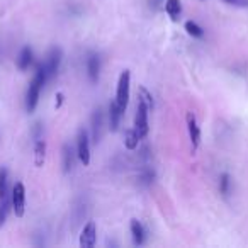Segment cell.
Here are the masks:
<instances>
[{
	"instance_id": "5b68a950",
	"label": "cell",
	"mask_w": 248,
	"mask_h": 248,
	"mask_svg": "<svg viewBox=\"0 0 248 248\" xmlns=\"http://www.w3.org/2000/svg\"><path fill=\"white\" fill-rule=\"evenodd\" d=\"M77 155L85 167L90 163V141L85 129H80L78 136H77Z\"/></svg>"
},
{
	"instance_id": "ba28073f",
	"label": "cell",
	"mask_w": 248,
	"mask_h": 248,
	"mask_svg": "<svg viewBox=\"0 0 248 248\" xmlns=\"http://www.w3.org/2000/svg\"><path fill=\"white\" fill-rule=\"evenodd\" d=\"M97 240V228L93 221H89V223L83 226L82 233H80V247L82 248H92L95 245Z\"/></svg>"
},
{
	"instance_id": "d6986e66",
	"label": "cell",
	"mask_w": 248,
	"mask_h": 248,
	"mask_svg": "<svg viewBox=\"0 0 248 248\" xmlns=\"http://www.w3.org/2000/svg\"><path fill=\"white\" fill-rule=\"evenodd\" d=\"M11 201H9V196L7 197H2L0 199V228L4 226L5 221H7V216H9V211H11Z\"/></svg>"
},
{
	"instance_id": "30bf717a",
	"label": "cell",
	"mask_w": 248,
	"mask_h": 248,
	"mask_svg": "<svg viewBox=\"0 0 248 248\" xmlns=\"http://www.w3.org/2000/svg\"><path fill=\"white\" fill-rule=\"evenodd\" d=\"M131 234H133V241H135V245H138V247L145 245V241H146V231H145L143 224L140 223L138 219H133L131 221Z\"/></svg>"
},
{
	"instance_id": "5bb4252c",
	"label": "cell",
	"mask_w": 248,
	"mask_h": 248,
	"mask_svg": "<svg viewBox=\"0 0 248 248\" xmlns=\"http://www.w3.org/2000/svg\"><path fill=\"white\" fill-rule=\"evenodd\" d=\"M46 158V143L43 140H38L34 145V165L43 167Z\"/></svg>"
},
{
	"instance_id": "7402d4cb",
	"label": "cell",
	"mask_w": 248,
	"mask_h": 248,
	"mask_svg": "<svg viewBox=\"0 0 248 248\" xmlns=\"http://www.w3.org/2000/svg\"><path fill=\"white\" fill-rule=\"evenodd\" d=\"M140 93H141V97H140V99H141L143 102H145L146 106L152 109V107H153V99H152V95L148 93V90H146L145 87H140Z\"/></svg>"
},
{
	"instance_id": "8992f818",
	"label": "cell",
	"mask_w": 248,
	"mask_h": 248,
	"mask_svg": "<svg viewBox=\"0 0 248 248\" xmlns=\"http://www.w3.org/2000/svg\"><path fill=\"white\" fill-rule=\"evenodd\" d=\"M62 60H63V53L60 48H51L46 56V62L43 63L46 68V73H48V80L53 78V77L58 73L60 70V65H62Z\"/></svg>"
},
{
	"instance_id": "2e32d148",
	"label": "cell",
	"mask_w": 248,
	"mask_h": 248,
	"mask_svg": "<svg viewBox=\"0 0 248 248\" xmlns=\"http://www.w3.org/2000/svg\"><path fill=\"white\" fill-rule=\"evenodd\" d=\"M100 129H102V114H100V109H97L92 116V135L95 143L100 140Z\"/></svg>"
},
{
	"instance_id": "ffe728a7",
	"label": "cell",
	"mask_w": 248,
	"mask_h": 248,
	"mask_svg": "<svg viewBox=\"0 0 248 248\" xmlns=\"http://www.w3.org/2000/svg\"><path fill=\"white\" fill-rule=\"evenodd\" d=\"M186 31H187V34H190L192 38H197V39L204 38V29L194 21H187L186 22Z\"/></svg>"
},
{
	"instance_id": "4fadbf2b",
	"label": "cell",
	"mask_w": 248,
	"mask_h": 248,
	"mask_svg": "<svg viewBox=\"0 0 248 248\" xmlns=\"http://www.w3.org/2000/svg\"><path fill=\"white\" fill-rule=\"evenodd\" d=\"M32 63V49L29 46H24L19 53V58H17V68L19 70H28L29 65Z\"/></svg>"
},
{
	"instance_id": "277c9868",
	"label": "cell",
	"mask_w": 248,
	"mask_h": 248,
	"mask_svg": "<svg viewBox=\"0 0 248 248\" xmlns=\"http://www.w3.org/2000/svg\"><path fill=\"white\" fill-rule=\"evenodd\" d=\"M12 211L17 217L24 216L26 211V189L22 182H16L14 187H12Z\"/></svg>"
},
{
	"instance_id": "cb8c5ba5",
	"label": "cell",
	"mask_w": 248,
	"mask_h": 248,
	"mask_svg": "<svg viewBox=\"0 0 248 248\" xmlns=\"http://www.w3.org/2000/svg\"><path fill=\"white\" fill-rule=\"evenodd\" d=\"M63 100H65V95H63L62 92H58V93H56V104H55V107H56V109H60V107H62Z\"/></svg>"
},
{
	"instance_id": "8fae6325",
	"label": "cell",
	"mask_w": 248,
	"mask_h": 248,
	"mask_svg": "<svg viewBox=\"0 0 248 248\" xmlns=\"http://www.w3.org/2000/svg\"><path fill=\"white\" fill-rule=\"evenodd\" d=\"M99 72H100V62L97 55H90L87 60V73H89L90 82H97L99 78Z\"/></svg>"
},
{
	"instance_id": "603a6c76",
	"label": "cell",
	"mask_w": 248,
	"mask_h": 248,
	"mask_svg": "<svg viewBox=\"0 0 248 248\" xmlns=\"http://www.w3.org/2000/svg\"><path fill=\"white\" fill-rule=\"evenodd\" d=\"M226 4L234 5V7H241V9H247L248 7V0H223Z\"/></svg>"
},
{
	"instance_id": "ac0fdd59",
	"label": "cell",
	"mask_w": 248,
	"mask_h": 248,
	"mask_svg": "<svg viewBox=\"0 0 248 248\" xmlns=\"http://www.w3.org/2000/svg\"><path fill=\"white\" fill-rule=\"evenodd\" d=\"M9 196V172L7 169H0V199Z\"/></svg>"
},
{
	"instance_id": "52a82bcc",
	"label": "cell",
	"mask_w": 248,
	"mask_h": 248,
	"mask_svg": "<svg viewBox=\"0 0 248 248\" xmlns=\"http://www.w3.org/2000/svg\"><path fill=\"white\" fill-rule=\"evenodd\" d=\"M187 131H189L190 145H192V152H197L201 145V128L196 121V116L192 112L187 114Z\"/></svg>"
},
{
	"instance_id": "3957f363",
	"label": "cell",
	"mask_w": 248,
	"mask_h": 248,
	"mask_svg": "<svg viewBox=\"0 0 248 248\" xmlns=\"http://www.w3.org/2000/svg\"><path fill=\"white\" fill-rule=\"evenodd\" d=\"M148 110H150V107L140 99L138 106H136V116H135V129L138 131L140 138H146V136H148V131H150Z\"/></svg>"
},
{
	"instance_id": "9c48e42d",
	"label": "cell",
	"mask_w": 248,
	"mask_h": 248,
	"mask_svg": "<svg viewBox=\"0 0 248 248\" xmlns=\"http://www.w3.org/2000/svg\"><path fill=\"white\" fill-rule=\"evenodd\" d=\"M124 110L119 107V104L116 102V99L109 104V128L110 131H117L119 129V123H121V117H123Z\"/></svg>"
},
{
	"instance_id": "9a60e30c",
	"label": "cell",
	"mask_w": 248,
	"mask_h": 248,
	"mask_svg": "<svg viewBox=\"0 0 248 248\" xmlns=\"http://www.w3.org/2000/svg\"><path fill=\"white\" fill-rule=\"evenodd\" d=\"M165 11L173 21H177L182 12V4H180V0H167L165 2Z\"/></svg>"
},
{
	"instance_id": "6da1fadb",
	"label": "cell",
	"mask_w": 248,
	"mask_h": 248,
	"mask_svg": "<svg viewBox=\"0 0 248 248\" xmlns=\"http://www.w3.org/2000/svg\"><path fill=\"white\" fill-rule=\"evenodd\" d=\"M46 82H48V73H46L45 65L39 63L36 66L34 77L29 82L28 92H26V109H28V112H34L36 110V107L39 104V95H41V90Z\"/></svg>"
},
{
	"instance_id": "7c38bea8",
	"label": "cell",
	"mask_w": 248,
	"mask_h": 248,
	"mask_svg": "<svg viewBox=\"0 0 248 248\" xmlns=\"http://www.w3.org/2000/svg\"><path fill=\"white\" fill-rule=\"evenodd\" d=\"M62 158H63V172L68 173L73 169V160H75V153H73V148L70 145H63Z\"/></svg>"
},
{
	"instance_id": "e0dca14e",
	"label": "cell",
	"mask_w": 248,
	"mask_h": 248,
	"mask_svg": "<svg viewBox=\"0 0 248 248\" xmlns=\"http://www.w3.org/2000/svg\"><path fill=\"white\" fill-rule=\"evenodd\" d=\"M140 140L141 138H140V135H138L136 129H128L126 135H124V145H126V148L128 150H136Z\"/></svg>"
},
{
	"instance_id": "7a4b0ae2",
	"label": "cell",
	"mask_w": 248,
	"mask_h": 248,
	"mask_svg": "<svg viewBox=\"0 0 248 248\" xmlns=\"http://www.w3.org/2000/svg\"><path fill=\"white\" fill-rule=\"evenodd\" d=\"M129 83H131V73H129V70H124L119 77L116 90V102L119 104V107L123 110H126L129 102Z\"/></svg>"
},
{
	"instance_id": "44dd1931",
	"label": "cell",
	"mask_w": 248,
	"mask_h": 248,
	"mask_svg": "<svg viewBox=\"0 0 248 248\" xmlns=\"http://www.w3.org/2000/svg\"><path fill=\"white\" fill-rule=\"evenodd\" d=\"M230 184H231L230 175H228V173H223L219 179V190L223 196H228V194H230Z\"/></svg>"
}]
</instances>
